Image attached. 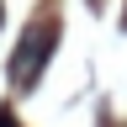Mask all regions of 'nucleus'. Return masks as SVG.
Masks as SVG:
<instances>
[{"label": "nucleus", "instance_id": "obj_1", "mask_svg": "<svg viewBox=\"0 0 127 127\" xmlns=\"http://www.w3.org/2000/svg\"><path fill=\"white\" fill-rule=\"evenodd\" d=\"M48 58H53V27L37 21V27H27L21 32V42H16V53H11V85L16 90H37V79L48 69Z\"/></svg>", "mask_w": 127, "mask_h": 127}, {"label": "nucleus", "instance_id": "obj_2", "mask_svg": "<svg viewBox=\"0 0 127 127\" xmlns=\"http://www.w3.org/2000/svg\"><path fill=\"white\" fill-rule=\"evenodd\" d=\"M0 127H21V122H16V117H11V111H0Z\"/></svg>", "mask_w": 127, "mask_h": 127}, {"label": "nucleus", "instance_id": "obj_3", "mask_svg": "<svg viewBox=\"0 0 127 127\" xmlns=\"http://www.w3.org/2000/svg\"><path fill=\"white\" fill-rule=\"evenodd\" d=\"M0 27H5V5H0Z\"/></svg>", "mask_w": 127, "mask_h": 127}]
</instances>
